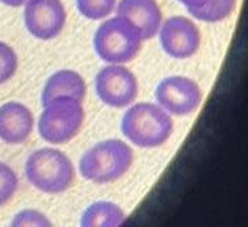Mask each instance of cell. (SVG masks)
<instances>
[{"label":"cell","instance_id":"17","mask_svg":"<svg viewBox=\"0 0 248 227\" xmlns=\"http://www.w3.org/2000/svg\"><path fill=\"white\" fill-rule=\"evenodd\" d=\"M17 55L12 47L0 41V85L10 81L17 71Z\"/></svg>","mask_w":248,"mask_h":227},{"label":"cell","instance_id":"1","mask_svg":"<svg viewBox=\"0 0 248 227\" xmlns=\"http://www.w3.org/2000/svg\"><path fill=\"white\" fill-rule=\"evenodd\" d=\"M174 122L159 105L138 102L130 106L122 117L121 131L127 140L140 147H157L170 138Z\"/></svg>","mask_w":248,"mask_h":227},{"label":"cell","instance_id":"19","mask_svg":"<svg viewBox=\"0 0 248 227\" xmlns=\"http://www.w3.org/2000/svg\"><path fill=\"white\" fill-rule=\"evenodd\" d=\"M186 10L188 11L190 15H193L194 17H197L204 8H207L208 4L213 1V0H179Z\"/></svg>","mask_w":248,"mask_h":227},{"label":"cell","instance_id":"3","mask_svg":"<svg viewBox=\"0 0 248 227\" xmlns=\"http://www.w3.org/2000/svg\"><path fill=\"white\" fill-rule=\"evenodd\" d=\"M26 177L32 186L46 194L66 192L75 182V166L64 151L43 147L27 158Z\"/></svg>","mask_w":248,"mask_h":227},{"label":"cell","instance_id":"18","mask_svg":"<svg viewBox=\"0 0 248 227\" xmlns=\"http://www.w3.org/2000/svg\"><path fill=\"white\" fill-rule=\"evenodd\" d=\"M11 226L14 227H49L52 226V222L46 218V214L41 211L33 210V209H28V210H23V211L17 212Z\"/></svg>","mask_w":248,"mask_h":227},{"label":"cell","instance_id":"11","mask_svg":"<svg viewBox=\"0 0 248 227\" xmlns=\"http://www.w3.org/2000/svg\"><path fill=\"white\" fill-rule=\"evenodd\" d=\"M35 118L30 108L17 101L0 106V138L8 145L26 142L33 130Z\"/></svg>","mask_w":248,"mask_h":227},{"label":"cell","instance_id":"4","mask_svg":"<svg viewBox=\"0 0 248 227\" xmlns=\"http://www.w3.org/2000/svg\"><path fill=\"white\" fill-rule=\"evenodd\" d=\"M142 37L130 21L114 16L97 28L93 46L100 59L109 64H126L140 53Z\"/></svg>","mask_w":248,"mask_h":227},{"label":"cell","instance_id":"16","mask_svg":"<svg viewBox=\"0 0 248 227\" xmlns=\"http://www.w3.org/2000/svg\"><path fill=\"white\" fill-rule=\"evenodd\" d=\"M19 179L14 169L4 162H0V207L14 198L17 192Z\"/></svg>","mask_w":248,"mask_h":227},{"label":"cell","instance_id":"8","mask_svg":"<svg viewBox=\"0 0 248 227\" xmlns=\"http://www.w3.org/2000/svg\"><path fill=\"white\" fill-rule=\"evenodd\" d=\"M66 23V11L61 0H27L24 24L39 40H51L60 35Z\"/></svg>","mask_w":248,"mask_h":227},{"label":"cell","instance_id":"9","mask_svg":"<svg viewBox=\"0 0 248 227\" xmlns=\"http://www.w3.org/2000/svg\"><path fill=\"white\" fill-rule=\"evenodd\" d=\"M158 32L162 49L172 59H188L197 53L201 46V31L185 16L169 17Z\"/></svg>","mask_w":248,"mask_h":227},{"label":"cell","instance_id":"20","mask_svg":"<svg viewBox=\"0 0 248 227\" xmlns=\"http://www.w3.org/2000/svg\"><path fill=\"white\" fill-rule=\"evenodd\" d=\"M26 1L27 0H0V3L8 5V7H21L26 4Z\"/></svg>","mask_w":248,"mask_h":227},{"label":"cell","instance_id":"14","mask_svg":"<svg viewBox=\"0 0 248 227\" xmlns=\"http://www.w3.org/2000/svg\"><path fill=\"white\" fill-rule=\"evenodd\" d=\"M78 12L89 20H101L116 11L117 0H76Z\"/></svg>","mask_w":248,"mask_h":227},{"label":"cell","instance_id":"2","mask_svg":"<svg viewBox=\"0 0 248 227\" xmlns=\"http://www.w3.org/2000/svg\"><path fill=\"white\" fill-rule=\"evenodd\" d=\"M134 160L132 147L118 138L96 144L82 154L80 173L88 181L98 185L120 179L130 169Z\"/></svg>","mask_w":248,"mask_h":227},{"label":"cell","instance_id":"15","mask_svg":"<svg viewBox=\"0 0 248 227\" xmlns=\"http://www.w3.org/2000/svg\"><path fill=\"white\" fill-rule=\"evenodd\" d=\"M235 5L236 0H213L207 8H204L195 19L206 23H218L231 16Z\"/></svg>","mask_w":248,"mask_h":227},{"label":"cell","instance_id":"10","mask_svg":"<svg viewBox=\"0 0 248 227\" xmlns=\"http://www.w3.org/2000/svg\"><path fill=\"white\" fill-rule=\"evenodd\" d=\"M116 12L137 28L142 40L153 39L162 24V11L155 0H120Z\"/></svg>","mask_w":248,"mask_h":227},{"label":"cell","instance_id":"12","mask_svg":"<svg viewBox=\"0 0 248 227\" xmlns=\"http://www.w3.org/2000/svg\"><path fill=\"white\" fill-rule=\"evenodd\" d=\"M62 96L73 97L78 101L85 98L86 84L80 73L71 69H61L49 76L41 92V104L46 105L56 97Z\"/></svg>","mask_w":248,"mask_h":227},{"label":"cell","instance_id":"5","mask_svg":"<svg viewBox=\"0 0 248 227\" xmlns=\"http://www.w3.org/2000/svg\"><path fill=\"white\" fill-rule=\"evenodd\" d=\"M41 112L37 130L44 141L61 145L80 133L85 118L82 101L73 97H56L46 102Z\"/></svg>","mask_w":248,"mask_h":227},{"label":"cell","instance_id":"13","mask_svg":"<svg viewBox=\"0 0 248 227\" xmlns=\"http://www.w3.org/2000/svg\"><path fill=\"white\" fill-rule=\"evenodd\" d=\"M126 219V214L117 203L100 201L92 203L82 212V227H117Z\"/></svg>","mask_w":248,"mask_h":227},{"label":"cell","instance_id":"6","mask_svg":"<svg viewBox=\"0 0 248 227\" xmlns=\"http://www.w3.org/2000/svg\"><path fill=\"white\" fill-rule=\"evenodd\" d=\"M94 86L98 98L117 109L129 106L138 96L137 77L122 64H109L100 69Z\"/></svg>","mask_w":248,"mask_h":227},{"label":"cell","instance_id":"7","mask_svg":"<svg viewBox=\"0 0 248 227\" xmlns=\"http://www.w3.org/2000/svg\"><path fill=\"white\" fill-rule=\"evenodd\" d=\"M158 105L174 116H187L202 102V91L197 82L186 76H169L155 89Z\"/></svg>","mask_w":248,"mask_h":227}]
</instances>
